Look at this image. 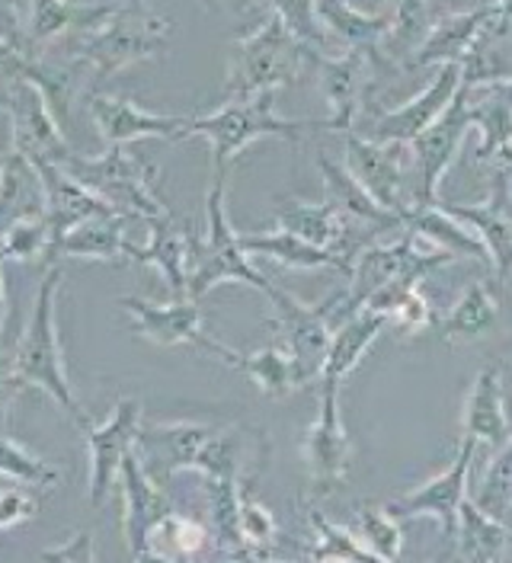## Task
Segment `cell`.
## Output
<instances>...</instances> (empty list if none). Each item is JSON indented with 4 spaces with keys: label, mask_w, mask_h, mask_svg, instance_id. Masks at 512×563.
<instances>
[{
    "label": "cell",
    "mask_w": 512,
    "mask_h": 563,
    "mask_svg": "<svg viewBox=\"0 0 512 563\" xmlns=\"http://www.w3.org/2000/svg\"><path fill=\"white\" fill-rule=\"evenodd\" d=\"M238 563H279V561H266L263 554H240Z\"/></svg>",
    "instance_id": "55"
},
{
    "label": "cell",
    "mask_w": 512,
    "mask_h": 563,
    "mask_svg": "<svg viewBox=\"0 0 512 563\" xmlns=\"http://www.w3.org/2000/svg\"><path fill=\"white\" fill-rule=\"evenodd\" d=\"M171 33V20L161 16L157 10H151L144 0H122L100 30L68 35L65 42L74 48V55L90 68L94 93H100L116 74L157 55L167 45Z\"/></svg>",
    "instance_id": "2"
},
{
    "label": "cell",
    "mask_w": 512,
    "mask_h": 563,
    "mask_svg": "<svg viewBox=\"0 0 512 563\" xmlns=\"http://www.w3.org/2000/svg\"><path fill=\"white\" fill-rule=\"evenodd\" d=\"M443 209L461 221L480 246L490 256V269L497 279L512 276V170L500 161L493 170L490 196L480 206H465V202H443Z\"/></svg>",
    "instance_id": "15"
},
{
    "label": "cell",
    "mask_w": 512,
    "mask_h": 563,
    "mask_svg": "<svg viewBox=\"0 0 512 563\" xmlns=\"http://www.w3.org/2000/svg\"><path fill=\"white\" fill-rule=\"evenodd\" d=\"M62 288V266H48L42 285L35 291V308L26 330L17 340L13 350V375L20 378V385L39 387L45 390L70 420L77 422L80 429H87L90 420L80 410L77 397L68 385V372H65V355H62V340H58V317H55V298Z\"/></svg>",
    "instance_id": "4"
},
{
    "label": "cell",
    "mask_w": 512,
    "mask_h": 563,
    "mask_svg": "<svg viewBox=\"0 0 512 563\" xmlns=\"http://www.w3.org/2000/svg\"><path fill=\"white\" fill-rule=\"evenodd\" d=\"M240 246L250 256H266V260H273L279 266H288V269H337V273H342L340 260L330 250L307 244L288 231L240 234Z\"/></svg>",
    "instance_id": "35"
},
{
    "label": "cell",
    "mask_w": 512,
    "mask_h": 563,
    "mask_svg": "<svg viewBox=\"0 0 512 563\" xmlns=\"http://www.w3.org/2000/svg\"><path fill=\"white\" fill-rule=\"evenodd\" d=\"M238 372H243L266 397H285V394L305 387V378H302L292 352L285 350L282 343L263 346V350L257 352H247V355L240 352Z\"/></svg>",
    "instance_id": "36"
},
{
    "label": "cell",
    "mask_w": 512,
    "mask_h": 563,
    "mask_svg": "<svg viewBox=\"0 0 512 563\" xmlns=\"http://www.w3.org/2000/svg\"><path fill=\"white\" fill-rule=\"evenodd\" d=\"M388 68L378 58L375 48H346L342 55H314L317 90L330 115L324 119V129L330 132H356V122L362 119V109L369 103V93L375 90V80Z\"/></svg>",
    "instance_id": "9"
},
{
    "label": "cell",
    "mask_w": 512,
    "mask_h": 563,
    "mask_svg": "<svg viewBox=\"0 0 512 563\" xmlns=\"http://www.w3.org/2000/svg\"><path fill=\"white\" fill-rule=\"evenodd\" d=\"M3 157H7V154H3ZM3 157H0V167H3Z\"/></svg>",
    "instance_id": "57"
},
{
    "label": "cell",
    "mask_w": 512,
    "mask_h": 563,
    "mask_svg": "<svg viewBox=\"0 0 512 563\" xmlns=\"http://www.w3.org/2000/svg\"><path fill=\"white\" fill-rule=\"evenodd\" d=\"M135 563H186V561H173V558H164V554H157V551H151V548H144V551H138L132 554Z\"/></svg>",
    "instance_id": "52"
},
{
    "label": "cell",
    "mask_w": 512,
    "mask_h": 563,
    "mask_svg": "<svg viewBox=\"0 0 512 563\" xmlns=\"http://www.w3.org/2000/svg\"><path fill=\"white\" fill-rule=\"evenodd\" d=\"M208 544H211V531L203 522H196L189 516H179L173 509L171 516L148 534L144 548H151V551H157L164 558H173V561L193 563Z\"/></svg>",
    "instance_id": "37"
},
{
    "label": "cell",
    "mask_w": 512,
    "mask_h": 563,
    "mask_svg": "<svg viewBox=\"0 0 512 563\" xmlns=\"http://www.w3.org/2000/svg\"><path fill=\"white\" fill-rule=\"evenodd\" d=\"M0 157H3V154H0Z\"/></svg>",
    "instance_id": "58"
},
{
    "label": "cell",
    "mask_w": 512,
    "mask_h": 563,
    "mask_svg": "<svg viewBox=\"0 0 512 563\" xmlns=\"http://www.w3.org/2000/svg\"><path fill=\"white\" fill-rule=\"evenodd\" d=\"M20 65H23V55H20L10 42H3V38H0V68L20 70Z\"/></svg>",
    "instance_id": "51"
},
{
    "label": "cell",
    "mask_w": 512,
    "mask_h": 563,
    "mask_svg": "<svg viewBox=\"0 0 512 563\" xmlns=\"http://www.w3.org/2000/svg\"><path fill=\"white\" fill-rule=\"evenodd\" d=\"M394 147L397 144H372L359 139L356 132H346V167L381 209L394 211L407 221V214L413 211L407 170L401 167Z\"/></svg>",
    "instance_id": "20"
},
{
    "label": "cell",
    "mask_w": 512,
    "mask_h": 563,
    "mask_svg": "<svg viewBox=\"0 0 512 563\" xmlns=\"http://www.w3.org/2000/svg\"><path fill=\"white\" fill-rule=\"evenodd\" d=\"M266 7L302 45L320 52V55H330V35L324 33V26L317 20L314 0H266Z\"/></svg>",
    "instance_id": "42"
},
{
    "label": "cell",
    "mask_w": 512,
    "mask_h": 563,
    "mask_svg": "<svg viewBox=\"0 0 512 563\" xmlns=\"http://www.w3.org/2000/svg\"><path fill=\"white\" fill-rule=\"evenodd\" d=\"M356 534L384 563H397L401 551H404V528H401V519H394L388 512V506H375L369 499H362L356 506Z\"/></svg>",
    "instance_id": "38"
},
{
    "label": "cell",
    "mask_w": 512,
    "mask_h": 563,
    "mask_svg": "<svg viewBox=\"0 0 512 563\" xmlns=\"http://www.w3.org/2000/svg\"><path fill=\"white\" fill-rule=\"evenodd\" d=\"M141 432V404L126 397L116 404L112 417L100 426H87V449H90V506L102 509L109 490L119 481L122 461L135 449Z\"/></svg>",
    "instance_id": "19"
},
{
    "label": "cell",
    "mask_w": 512,
    "mask_h": 563,
    "mask_svg": "<svg viewBox=\"0 0 512 563\" xmlns=\"http://www.w3.org/2000/svg\"><path fill=\"white\" fill-rule=\"evenodd\" d=\"M471 109H468V87L461 80V90L455 93V100L448 103L443 115L407 144L410 147V167H407V186L413 209H433L443 206L439 186L443 176L448 174L451 161L458 157L461 144L471 132Z\"/></svg>",
    "instance_id": "7"
},
{
    "label": "cell",
    "mask_w": 512,
    "mask_h": 563,
    "mask_svg": "<svg viewBox=\"0 0 512 563\" xmlns=\"http://www.w3.org/2000/svg\"><path fill=\"white\" fill-rule=\"evenodd\" d=\"M311 528H314V563H384L375 558L356 531L327 522L320 512H311Z\"/></svg>",
    "instance_id": "39"
},
{
    "label": "cell",
    "mask_w": 512,
    "mask_h": 563,
    "mask_svg": "<svg viewBox=\"0 0 512 563\" xmlns=\"http://www.w3.org/2000/svg\"><path fill=\"white\" fill-rule=\"evenodd\" d=\"M112 10L116 7H90L77 0H33L30 3V55L58 38L100 30Z\"/></svg>",
    "instance_id": "27"
},
{
    "label": "cell",
    "mask_w": 512,
    "mask_h": 563,
    "mask_svg": "<svg viewBox=\"0 0 512 563\" xmlns=\"http://www.w3.org/2000/svg\"><path fill=\"white\" fill-rule=\"evenodd\" d=\"M436 323V311H433V301L420 291V285L404 295V301L388 314V327H394L397 333L404 336H420L426 333L429 327Z\"/></svg>",
    "instance_id": "45"
},
{
    "label": "cell",
    "mask_w": 512,
    "mask_h": 563,
    "mask_svg": "<svg viewBox=\"0 0 512 563\" xmlns=\"http://www.w3.org/2000/svg\"><path fill=\"white\" fill-rule=\"evenodd\" d=\"M42 563H94V534L90 531H74L65 544L58 548H48L39 554Z\"/></svg>",
    "instance_id": "46"
},
{
    "label": "cell",
    "mask_w": 512,
    "mask_h": 563,
    "mask_svg": "<svg viewBox=\"0 0 512 563\" xmlns=\"http://www.w3.org/2000/svg\"><path fill=\"white\" fill-rule=\"evenodd\" d=\"M48 246H52V231H48V221H45V218L17 224V228L0 241V250L7 253V260L48 256Z\"/></svg>",
    "instance_id": "44"
},
{
    "label": "cell",
    "mask_w": 512,
    "mask_h": 563,
    "mask_svg": "<svg viewBox=\"0 0 512 563\" xmlns=\"http://www.w3.org/2000/svg\"><path fill=\"white\" fill-rule=\"evenodd\" d=\"M480 512L490 519L506 522L512 516V435L503 449H497L493 461L487 464V474L478 484V490L468 496Z\"/></svg>",
    "instance_id": "40"
},
{
    "label": "cell",
    "mask_w": 512,
    "mask_h": 563,
    "mask_svg": "<svg viewBox=\"0 0 512 563\" xmlns=\"http://www.w3.org/2000/svg\"><path fill=\"white\" fill-rule=\"evenodd\" d=\"M471 122L480 129L478 164L500 161L512 151V80L490 87H468Z\"/></svg>",
    "instance_id": "29"
},
{
    "label": "cell",
    "mask_w": 512,
    "mask_h": 563,
    "mask_svg": "<svg viewBox=\"0 0 512 563\" xmlns=\"http://www.w3.org/2000/svg\"><path fill=\"white\" fill-rule=\"evenodd\" d=\"M0 474L17 484L39 487V490H48L62 481V471L52 461L33 455L30 449H23L20 442H13L7 435H0Z\"/></svg>",
    "instance_id": "41"
},
{
    "label": "cell",
    "mask_w": 512,
    "mask_h": 563,
    "mask_svg": "<svg viewBox=\"0 0 512 563\" xmlns=\"http://www.w3.org/2000/svg\"><path fill=\"white\" fill-rule=\"evenodd\" d=\"M119 308L132 317V330L138 336L157 343V346H196L205 355L238 368L240 352L211 340L203 330V308L193 298H171L167 305L148 301V298H119Z\"/></svg>",
    "instance_id": "12"
},
{
    "label": "cell",
    "mask_w": 512,
    "mask_h": 563,
    "mask_svg": "<svg viewBox=\"0 0 512 563\" xmlns=\"http://www.w3.org/2000/svg\"><path fill=\"white\" fill-rule=\"evenodd\" d=\"M218 7H225V10H231V13H238V16H250V13H257L266 0H215Z\"/></svg>",
    "instance_id": "49"
},
{
    "label": "cell",
    "mask_w": 512,
    "mask_h": 563,
    "mask_svg": "<svg viewBox=\"0 0 512 563\" xmlns=\"http://www.w3.org/2000/svg\"><path fill=\"white\" fill-rule=\"evenodd\" d=\"M228 174L211 176L208 196H205V234H193V253H189V298L199 301L211 288L225 282H240L257 288L273 301L279 295V285L266 279L253 263L250 253L240 246V234L235 231L228 209Z\"/></svg>",
    "instance_id": "5"
},
{
    "label": "cell",
    "mask_w": 512,
    "mask_h": 563,
    "mask_svg": "<svg viewBox=\"0 0 512 563\" xmlns=\"http://www.w3.org/2000/svg\"><path fill=\"white\" fill-rule=\"evenodd\" d=\"M23 68V65H20ZM13 74H20V70H7V68H0V112H3V93H7V84H10V77Z\"/></svg>",
    "instance_id": "54"
},
{
    "label": "cell",
    "mask_w": 512,
    "mask_h": 563,
    "mask_svg": "<svg viewBox=\"0 0 512 563\" xmlns=\"http://www.w3.org/2000/svg\"><path fill=\"white\" fill-rule=\"evenodd\" d=\"M478 445L458 439V449L451 464L439 471L436 477L423 481L420 487H413L404 496L388 503V512L394 519H413V516H429L443 528V538L448 548H455V534H458V519H461V506L468 503V477H471V461H475Z\"/></svg>",
    "instance_id": "13"
},
{
    "label": "cell",
    "mask_w": 512,
    "mask_h": 563,
    "mask_svg": "<svg viewBox=\"0 0 512 563\" xmlns=\"http://www.w3.org/2000/svg\"><path fill=\"white\" fill-rule=\"evenodd\" d=\"M189 253H193V231H183L176 218L148 221V244L135 246L132 263L154 266L167 288L171 298H189Z\"/></svg>",
    "instance_id": "25"
},
{
    "label": "cell",
    "mask_w": 512,
    "mask_h": 563,
    "mask_svg": "<svg viewBox=\"0 0 512 563\" xmlns=\"http://www.w3.org/2000/svg\"><path fill=\"white\" fill-rule=\"evenodd\" d=\"M500 161H503V164H506V167H510V170H512V151H506V154H503ZM500 161H497V164H500Z\"/></svg>",
    "instance_id": "56"
},
{
    "label": "cell",
    "mask_w": 512,
    "mask_h": 563,
    "mask_svg": "<svg viewBox=\"0 0 512 563\" xmlns=\"http://www.w3.org/2000/svg\"><path fill=\"white\" fill-rule=\"evenodd\" d=\"M317 417L307 426L302 452L307 464L311 496H330L346 484L352 464V439L342 422L340 382H317Z\"/></svg>",
    "instance_id": "11"
},
{
    "label": "cell",
    "mask_w": 512,
    "mask_h": 563,
    "mask_svg": "<svg viewBox=\"0 0 512 563\" xmlns=\"http://www.w3.org/2000/svg\"><path fill=\"white\" fill-rule=\"evenodd\" d=\"M84 189H90L100 202L122 218L138 221H161L171 218L167 202L157 196L154 183L161 176V167L138 151L129 147H106L100 157H84L77 151H68L58 161Z\"/></svg>",
    "instance_id": "3"
},
{
    "label": "cell",
    "mask_w": 512,
    "mask_h": 563,
    "mask_svg": "<svg viewBox=\"0 0 512 563\" xmlns=\"http://www.w3.org/2000/svg\"><path fill=\"white\" fill-rule=\"evenodd\" d=\"M404 231H413L416 238H423L429 246L443 250L455 260H480L483 266H490V256L487 250L480 246V241L461 224L455 221L443 206H433V209H413L404 221Z\"/></svg>",
    "instance_id": "33"
},
{
    "label": "cell",
    "mask_w": 512,
    "mask_h": 563,
    "mask_svg": "<svg viewBox=\"0 0 512 563\" xmlns=\"http://www.w3.org/2000/svg\"><path fill=\"white\" fill-rule=\"evenodd\" d=\"M3 115L10 122V154L26 157L30 164L52 161L58 164L68 151V135L58 129L55 115L42 100V93L23 74H13L3 93Z\"/></svg>",
    "instance_id": "14"
},
{
    "label": "cell",
    "mask_w": 512,
    "mask_h": 563,
    "mask_svg": "<svg viewBox=\"0 0 512 563\" xmlns=\"http://www.w3.org/2000/svg\"><path fill=\"white\" fill-rule=\"evenodd\" d=\"M215 432H218L215 422L196 420L141 426L135 439V455L141 457L144 471L161 487H167L176 471H196V461Z\"/></svg>",
    "instance_id": "18"
},
{
    "label": "cell",
    "mask_w": 512,
    "mask_h": 563,
    "mask_svg": "<svg viewBox=\"0 0 512 563\" xmlns=\"http://www.w3.org/2000/svg\"><path fill=\"white\" fill-rule=\"evenodd\" d=\"M273 308L275 317L270 323L279 333V343L292 352L305 385L320 382L330 340L342 327V291L330 295L320 305H305L295 295H288L285 288H279V295L273 298Z\"/></svg>",
    "instance_id": "8"
},
{
    "label": "cell",
    "mask_w": 512,
    "mask_h": 563,
    "mask_svg": "<svg viewBox=\"0 0 512 563\" xmlns=\"http://www.w3.org/2000/svg\"><path fill=\"white\" fill-rule=\"evenodd\" d=\"M493 20V3H480L471 10H458V13H443L429 35L423 38V45L416 48V55L410 58L407 68H443V65H461L475 48H478L480 35Z\"/></svg>",
    "instance_id": "22"
},
{
    "label": "cell",
    "mask_w": 512,
    "mask_h": 563,
    "mask_svg": "<svg viewBox=\"0 0 512 563\" xmlns=\"http://www.w3.org/2000/svg\"><path fill=\"white\" fill-rule=\"evenodd\" d=\"M20 378L13 375V355L7 358L3 355V346H0V426H3V417H7V407L13 400V394L20 390Z\"/></svg>",
    "instance_id": "48"
},
{
    "label": "cell",
    "mask_w": 512,
    "mask_h": 563,
    "mask_svg": "<svg viewBox=\"0 0 512 563\" xmlns=\"http://www.w3.org/2000/svg\"><path fill=\"white\" fill-rule=\"evenodd\" d=\"M119 487H122V499H126V538H129V551L138 554L148 544V534L161 526L173 512L167 487H161L141 464L135 449L122 461L119 471Z\"/></svg>",
    "instance_id": "21"
},
{
    "label": "cell",
    "mask_w": 512,
    "mask_h": 563,
    "mask_svg": "<svg viewBox=\"0 0 512 563\" xmlns=\"http://www.w3.org/2000/svg\"><path fill=\"white\" fill-rule=\"evenodd\" d=\"M33 167L39 170V179L45 186V221H48V231H52V246L58 244L68 231H74L77 224H84L87 218L112 214V209L106 202H100L90 189H84L62 164L42 161V164H33ZM52 246H48V253H52Z\"/></svg>",
    "instance_id": "23"
},
{
    "label": "cell",
    "mask_w": 512,
    "mask_h": 563,
    "mask_svg": "<svg viewBox=\"0 0 512 563\" xmlns=\"http://www.w3.org/2000/svg\"><path fill=\"white\" fill-rule=\"evenodd\" d=\"M317 170L324 176V186H327V202L334 209H340L342 214L362 221V224H372L378 231H404V218L394 214V211H384L378 206L375 199L366 192V186L349 174V167L327 157V154H317Z\"/></svg>",
    "instance_id": "30"
},
{
    "label": "cell",
    "mask_w": 512,
    "mask_h": 563,
    "mask_svg": "<svg viewBox=\"0 0 512 563\" xmlns=\"http://www.w3.org/2000/svg\"><path fill=\"white\" fill-rule=\"evenodd\" d=\"M451 260L455 256L429 246L423 238L407 231L394 244H372L369 250L359 253V260L352 263V273H349L346 298H349V305L356 311H362L366 301L375 295L378 288H384L388 282H416L420 285L423 276H429L433 269H439Z\"/></svg>",
    "instance_id": "10"
},
{
    "label": "cell",
    "mask_w": 512,
    "mask_h": 563,
    "mask_svg": "<svg viewBox=\"0 0 512 563\" xmlns=\"http://www.w3.org/2000/svg\"><path fill=\"white\" fill-rule=\"evenodd\" d=\"M87 109H90V119H94L97 135L106 147H129L144 139L183 141L189 119H193V115H157L126 97H112L106 90L90 93Z\"/></svg>",
    "instance_id": "17"
},
{
    "label": "cell",
    "mask_w": 512,
    "mask_h": 563,
    "mask_svg": "<svg viewBox=\"0 0 512 563\" xmlns=\"http://www.w3.org/2000/svg\"><path fill=\"white\" fill-rule=\"evenodd\" d=\"M458 90H461V65H443L423 93H416L413 100L397 109L378 112L375 119L366 129H359L356 135L372 141V144H410L443 115Z\"/></svg>",
    "instance_id": "16"
},
{
    "label": "cell",
    "mask_w": 512,
    "mask_h": 563,
    "mask_svg": "<svg viewBox=\"0 0 512 563\" xmlns=\"http://www.w3.org/2000/svg\"><path fill=\"white\" fill-rule=\"evenodd\" d=\"M512 429L506 417V400L500 387V368L487 365L468 387L465 407H461V439L483 449H503L510 442Z\"/></svg>",
    "instance_id": "24"
},
{
    "label": "cell",
    "mask_w": 512,
    "mask_h": 563,
    "mask_svg": "<svg viewBox=\"0 0 512 563\" xmlns=\"http://www.w3.org/2000/svg\"><path fill=\"white\" fill-rule=\"evenodd\" d=\"M45 218V186L26 157L7 154L0 167V241L23 221Z\"/></svg>",
    "instance_id": "28"
},
{
    "label": "cell",
    "mask_w": 512,
    "mask_h": 563,
    "mask_svg": "<svg viewBox=\"0 0 512 563\" xmlns=\"http://www.w3.org/2000/svg\"><path fill=\"white\" fill-rule=\"evenodd\" d=\"M314 48L302 45L282 26V20L266 13L253 33L240 35L231 45L225 74V103L253 100L260 93H275L288 84H298L314 70Z\"/></svg>",
    "instance_id": "1"
},
{
    "label": "cell",
    "mask_w": 512,
    "mask_h": 563,
    "mask_svg": "<svg viewBox=\"0 0 512 563\" xmlns=\"http://www.w3.org/2000/svg\"><path fill=\"white\" fill-rule=\"evenodd\" d=\"M490 3H493V20H490V26H500V30L512 26V0H490Z\"/></svg>",
    "instance_id": "50"
},
{
    "label": "cell",
    "mask_w": 512,
    "mask_h": 563,
    "mask_svg": "<svg viewBox=\"0 0 512 563\" xmlns=\"http://www.w3.org/2000/svg\"><path fill=\"white\" fill-rule=\"evenodd\" d=\"M384 330H388V317L375 314V311H359L356 317H349L330 340L320 382H342L349 372H356L362 355Z\"/></svg>",
    "instance_id": "32"
},
{
    "label": "cell",
    "mask_w": 512,
    "mask_h": 563,
    "mask_svg": "<svg viewBox=\"0 0 512 563\" xmlns=\"http://www.w3.org/2000/svg\"><path fill=\"white\" fill-rule=\"evenodd\" d=\"M129 218L122 214H97L68 231L52 246L48 260H102V263H132L135 244L126 238Z\"/></svg>",
    "instance_id": "26"
},
{
    "label": "cell",
    "mask_w": 512,
    "mask_h": 563,
    "mask_svg": "<svg viewBox=\"0 0 512 563\" xmlns=\"http://www.w3.org/2000/svg\"><path fill=\"white\" fill-rule=\"evenodd\" d=\"M35 509H39V499H35L33 493L17 490V487L3 490L0 493V531L33 519Z\"/></svg>",
    "instance_id": "47"
},
{
    "label": "cell",
    "mask_w": 512,
    "mask_h": 563,
    "mask_svg": "<svg viewBox=\"0 0 512 563\" xmlns=\"http://www.w3.org/2000/svg\"><path fill=\"white\" fill-rule=\"evenodd\" d=\"M253 481H257V477H247L243 487H240V538H243L247 554L266 551L275 541V531H279V528H275L273 512H270L263 503H257V496L250 493Z\"/></svg>",
    "instance_id": "43"
},
{
    "label": "cell",
    "mask_w": 512,
    "mask_h": 563,
    "mask_svg": "<svg viewBox=\"0 0 512 563\" xmlns=\"http://www.w3.org/2000/svg\"><path fill=\"white\" fill-rule=\"evenodd\" d=\"M7 263V253L0 250V269ZM3 317H7V295H3V276H0V346H3Z\"/></svg>",
    "instance_id": "53"
},
{
    "label": "cell",
    "mask_w": 512,
    "mask_h": 563,
    "mask_svg": "<svg viewBox=\"0 0 512 563\" xmlns=\"http://www.w3.org/2000/svg\"><path fill=\"white\" fill-rule=\"evenodd\" d=\"M307 129H324L311 119H282L275 112V93H260L253 100L221 103L208 115H193L183 139H205L211 147V176L231 174V164L253 141L282 139L302 141Z\"/></svg>",
    "instance_id": "6"
},
{
    "label": "cell",
    "mask_w": 512,
    "mask_h": 563,
    "mask_svg": "<svg viewBox=\"0 0 512 563\" xmlns=\"http://www.w3.org/2000/svg\"><path fill=\"white\" fill-rule=\"evenodd\" d=\"M500 327V301L490 282H471L455 308L439 320V333L445 343H475L493 336Z\"/></svg>",
    "instance_id": "31"
},
{
    "label": "cell",
    "mask_w": 512,
    "mask_h": 563,
    "mask_svg": "<svg viewBox=\"0 0 512 563\" xmlns=\"http://www.w3.org/2000/svg\"><path fill=\"white\" fill-rule=\"evenodd\" d=\"M324 33L340 38L346 48H378L391 30V16H372L349 0H314Z\"/></svg>",
    "instance_id": "34"
}]
</instances>
